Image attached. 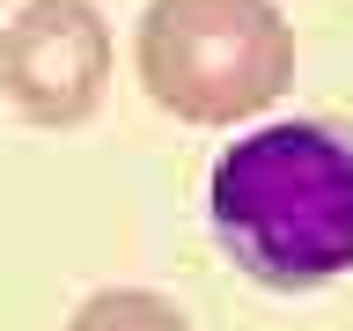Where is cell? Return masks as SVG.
<instances>
[{"label": "cell", "instance_id": "obj_1", "mask_svg": "<svg viewBox=\"0 0 353 331\" xmlns=\"http://www.w3.org/2000/svg\"><path fill=\"white\" fill-rule=\"evenodd\" d=\"M206 228L243 280L309 294L353 272V140L324 118H265L206 170Z\"/></svg>", "mask_w": 353, "mask_h": 331}, {"label": "cell", "instance_id": "obj_2", "mask_svg": "<svg viewBox=\"0 0 353 331\" xmlns=\"http://www.w3.org/2000/svg\"><path fill=\"white\" fill-rule=\"evenodd\" d=\"M132 74L176 126H250L294 81V22L272 0H148Z\"/></svg>", "mask_w": 353, "mask_h": 331}, {"label": "cell", "instance_id": "obj_3", "mask_svg": "<svg viewBox=\"0 0 353 331\" xmlns=\"http://www.w3.org/2000/svg\"><path fill=\"white\" fill-rule=\"evenodd\" d=\"M118 37L96 0H22L0 30V96L22 126L74 132L110 96Z\"/></svg>", "mask_w": 353, "mask_h": 331}, {"label": "cell", "instance_id": "obj_4", "mask_svg": "<svg viewBox=\"0 0 353 331\" xmlns=\"http://www.w3.org/2000/svg\"><path fill=\"white\" fill-rule=\"evenodd\" d=\"M66 331H192V317L154 287H96L66 317Z\"/></svg>", "mask_w": 353, "mask_h": 331}]
</instances>
